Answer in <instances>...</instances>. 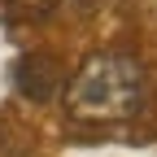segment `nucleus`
<instances>
[{"instance_id":"f257e3e1","label":"nucleus","mask_w":157,"mask_h":157,"mask_svg":"<svg viewBox=\"0 0 157 157\" xmlns=\"http://www.w3.org/2000/svg\"><path fill=\"white\" fill-rule=\"evenodd\" d=\"M144 105V66L131 52H92L66 83V113L78 122H127Z\"/></svg>"},{"instance_id":"f03ea898","label":"nucleus","mask_w":157,"mask_h":157,"mask_svg":"<svg viewBox=\"0 0 157 157\" xmlns=\"http://www.w3.org/2000/svg\"><path fill=\"white\" fill-rule=\"evenodd\" d=\"M13 83L22 87V96H35V101H48L57 92V66L48 57H22L13 70Z\"/></svg>"},{"instance_id":"7ed1b4c3","label":"nucleus","mask_w":157,"mask_h":157,"mask_svg":"<svg viewBox=\"0 0 157 157\" xmlns=\"http://www.w3.org/2000/svg\"><path fill=\"white\" fill-rule=\"evenodd\" d=\"M131 9H135V13H144L148 22L157 26V0H131Z\"/></svg>"},{"instance_id":"20e7f679","label":"nucleus","mask_w":157,"mask_h":157,"mask_svg":"<svg viewBox=\"0 0 157 157\" xmlns=\"http://www.w3.org/2000/svg\"><path fill=\"white\" fill-rule=\"evenodd\" d=\"M17 9H31V13H44V9H52L57 0H13Z\"/></svg>"}]
</instances>
